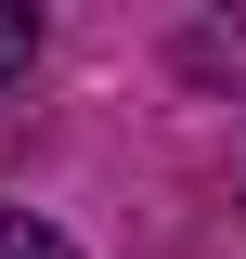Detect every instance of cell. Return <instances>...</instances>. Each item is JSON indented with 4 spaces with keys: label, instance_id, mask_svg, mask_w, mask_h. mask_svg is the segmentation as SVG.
I'll use <instances>...</instances> for the list:
<instances>
[{
    "label": "cell",
    "instance_id": "obj_1",
    "mask_svg": "<svg viewBox=\"0 0 246 259\" xmlns=\"http://www.w3.org/2000/svg\"><path fill=\"white\" fill-rule=\"evenodd\" d=\"M26 65H39V13H26V0H0V91H13Z\"/></svg>",
    "mask_w": 246,
    "mask_h": 259
},
{
    "label": "cell",
    "instance_id": "obj_2",
    "mask_svg": "<svg viewBox=\"0 0 246 259\" xmlns=\"http://www.w3.org/2000/svg\"><path fill=\"white\" fill-rule=\"evenodd\" d=\"M0 259H78L52 221H26V207H0Z\"/></svg>",
    "mask_w": 246,
    "mask_h": 259
}]
</instances>
